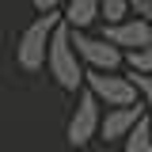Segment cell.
<instances>
[{
	"instance_id": "obj_1",
	"label": "cell",
	"mask_w": 152,
	"mask_h": 152,
	"mask_svg": "<svg viewBox=\"0 0 152 152\" xmlns=\"http://www.w3.org/2000/svg\"><path fill=\"white\" fill-rule=\"evenodd\" d=\"M46 69H50V76H53L57 88H65V91H80L84 88V61H80V53H76L72 46V27L61 19L53 27V38H50V53H46Z\"/></svg>"
},
{
	"instance_id": "obj_2",
	"label": "cell",
	"mask_w": 152,
	"mask_h": 152,
	"mask_svg": "<svg viewBox=\"0 0 152 152\" xmlns=\"http://www.w3.org/2000/svg\"><path fill=\"white\" fill-rule=\"evenodd\" d=\"M61 23L57 12H46V15H38L15 42V65L23 72H38V69H46V53H50V38H53V27Z\"/></svg>"
},
{
	"instance_id": "obj_3",
	"label": "cell",
	"mask_w": 152,
	"mask_h": 152,
	"mask_svg": "<svg viewBox=\"0 0 152 152\" xmlns=\"http://www.w3.org/2000/svg\"><path fill=\"white\" fill-rule=\"evenodd\" d=\"M84 88H88L103 107H133V103H141L133 76H118V72L88 69V72H84Z\"/></svg>"
},
{
	"instance_id": "obj_4",
	"label": "cell",
	"mask_w": 152,
	"mask_h": 152,
	"mask_svg": "<svg viewBox=\"0 0 152 152\" xmlns=\"http://www.w3.org/2000/svg\"><path fill=\"white\" fill-rule=\"evenodd\" d=\"M99 122H103V103H99L88 88H80L76 110H72V118H69V129H65V141H69L72 148H88L95 137H99Z\"/></svg>"
},
{
	"instance_id": "obj_5",
	"label": "cell",
	"mask_w": 152,
	"mask_h": 152,
	"mask_svg": "<svg viewBox=\"0 0 152 152\" xmlns=\"http://www.w3.org/2000/svg\"><path fill=\"white\" fill-rule=\"evenodd\" d=\"M72 46L80 61H84V69H99V72H118L122 65H126V53L107 42V38H91L88 31H72Z\"/></svg>"
},
{
	"instance_id": "obj_6",
	"label": "cell",
	"mask_w": 152,
	"mask_h": 152,
	"mask_svg": "<svg viewBox=\"0 0 152 152\" xmlns=\"http://www.w3.org/2000/svg\"><path fill=\"white\" fill-rule=\"evenodd\" d=\"M103 38L114 42L122 53L145 50V46H152V19H145V15H126V19H118V23H103Z\"/></svg>"
},
{
	"instance_id": "obj_7",
	"label": "cell",
	"mask_w": 152,
	"mask_h": 152,
	"mask_svg": "<svg viewBox=\"0 0 152 152\" xmlns=\"http://www.w3.org/2000/svg\"><path fill=\"white\" fill-rule=\"evenodd\" d=\"M141 114H145L141 103H133V107H107L103 122H99V137H103L107 145H110V141H126L129 129L141 122Z\"/></svg>"
},
{
	"instance_id": "obj_8",
	"label": "cell",
	"mask_w": 152,
	"mask_h": 152,
	"mask_svg": "<svg viewBox=\"0 0 152 152\" xmlns=\"http://www.w3.org/2000/svg\"><path fill=\"white\" fill-rule=\"evenodd\" d=\"M61 19H65L72 31H88L95 19H103V12H99V0H69Z\"/></svg>"
},
{
	"instance_id": "obj_9",
	"label": "cell",
	"mask_w": 152,
	"mask_h": 152,
	"mask_svg": "<svg viewBox=\"0 0 152 152\" xmlns=\"http://www.w3.org/2000/svg\"><path fill=\"white\" fill-rule=\"evenodd\" d=\"M122 152H152V118L141 114V122L129 129V137L122 141Z\"/></svg>"
},
{
	"instance_id": "obj_10",
	"label": "cell",
	"mask_w": 152,
	"mask_h": 152,
	"mask_svg": "<svg viewBox=\"0 0 152 152\" xmlns=\"http://www.w3.org/2000/svg\"><path fill=\"white\" fill-rule=\"evenodd\" d=\"M99 12H103V23H118V19L133 15L129 0H99Z\"/></svg>"
},
{
	"instance_id": "obj_11",
	"label": "cell",
	"mask_w": 152,
	"mask_h": 152,
	"mask_svg": "<svg viewBox=\"0 0 152 152\" xmlns=\"http://www.w3.org/2000/svg\"><path fill=\"white\" fill-rule=\"evenodd\" d=\"M129 76H133V84H137V95H141L145 114L152 118V76H145V72H129Z\"/></svg>"
},
{
	"instance_id": "obj_12",
	"label": "cell",
	"mask_w": 152,
	"mask_h": 152,
	"mask_svg": "<svg viewBox=\"0 0 152 152\" xmlns=\"http://www.w3.org/2000/svg\"><path fill=\"white\" fill-rule=\"evenodd\" d=\"M31 4H34L38 15H46V12H57V8H61V4H69V0H31Z\"/></svg>"
}]
</instances>
